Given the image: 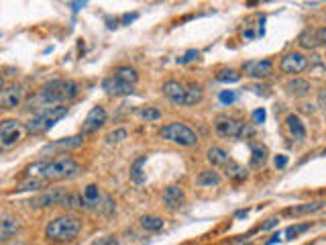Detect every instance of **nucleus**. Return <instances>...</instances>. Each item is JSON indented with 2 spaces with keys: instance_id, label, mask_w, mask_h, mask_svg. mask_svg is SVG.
I'll return each instance as SVG.
<instances>
[{
  "instance_id": "7",
  "label": "nucleus",
  "mask_w": 326,
  "mask_h": 245,
  "mask_svg": "<svg viewBox=\"0 0 326 245\" xmlns=\"http://www.w3.org/2000/svg\"><path fill=\"white\" fill-rule=\"evenodd\" d=\"M22 122L16 120V118H4L0 120V147H4V150H8V147L16 145L22 137Z\"/></svg>"
},
{
  "instance_id": "29",
  "label": "nucleus",
  "mask_w": 326,
  "mask_h": 245,
  "mask_svg": "<svg viewBox=\"0 0 326 245\" xmlns=\"http://www.w3.org/2000/svg\"><path fill=\"white\" fill-rule=\"evenodd\" d=\"M298 45L302 47V49H316V47H320V43H318V37H316V33L314 31H304L302 35L298 37Z\"/></svg>"
},
{
  "instance_id": "36",
  "label": "nucleus",
  "mask_w": 326,
  "mask_h": 245,
  "mask_svg": "<svg viewBox=\"0 0 326 245\" xmlns=\"http://www.w3.org/2000/svg\"><path fill=\"white\" fill-rule=\"evenodd\" d=\"M200 58V52H198V49H190V52H186L178 62L180 64H190V62H196Z\"/></svg>"
},
{
  "instance_id": "38",
  "label": "nucleus",
  "mask_w": 326,
  "mask_h": 245,
  "mask_svg": "<svg viewBox=\"0 0 326 245\" xmlns=\"http://www.w3.org/2000/svg\"><path fill=\"white\" fill-rule=\"evenodd\" d=\"M253 120H255V122H263V120H265V110H263V108L253 110Z\"/></svg>"
},
{
  "instance_id": "33",
  "label": "nucleus",
  "mask_w": 326,
  "mask_h": 245,
  "mask_svg": "<svg viewBox=\"0 0 326 245\" xmlns=\"http://www.w3.org/2000/svg\"><path fill=\"white\" fill-rule=\"evenodd\" d=\"M310 229V223H302V225H292V227H288V231H286V237L288 239H294V237H298L300 233H304V231H308Z\"/></svg>"
},
{
  "instance_id": "11",
  "label": "nucleus",
  "mask_w": 326,
  "mask_h": 245,
  "mask_svg": "<svg viewBox=\"0 0 326 245\" xmlns=\"http://www.w3.org/2000/svg\"><path fill=\"white\" fill-rule=\"evenodd\" d=\"M22 223L20 218L10 214V212H0V243L8 241L12 235H16L20 231Z\"/></svg>"
},
{
  "instance_id": "37",
  "label": "nucleus",
  "mask_w": 326,
  "mask_h": 245,
  "mask_svg": "<svg viewBox=\"0 0 326 245\" xmlns=\"http://www.w3.org/2000/svg\"><path fill=\"white\" fill-rule=\"evenodd\" d=\"M273 164H275V168H280V170L286 168V166H288V156H282V154H280V156H275Z\"/></svg>"
},
{
  "instance_id": "31",
  "label": "nucleus",
  "mask_w": 326,
  "mask_h": 245,
  "mask_svg": "<svg viewBox=\"0 0 326 245\" xmlns=\"http://www.w3.org/2000/svg\"><path fill=\"white\" fill-rule=\"evenodd\" d=\"M216 80L224 82V84H231V82H239L241 80V74L237 70H218L216 72Z\"/></svg>"
},
{
  "instance_id": "34",
  "label": "nucleus",
  "mask_w": 326,
  "mask_h": 245,
  "mask_svg": "<svg viewBox=\"0 0 326 245\" xmlns=\"http://www.w3.org/2000/svg\"><path fill=\"white\" fill-rule=\"evenodd\" d=\"M218 98H220V102H222L224 106H231V104L237 100V92H233V90H222Z\"/></svg>"
},
{
  "instance_id": "1",
  "label": "nucleus",
  "mask_w": 326,
  "mask_h": 245,
  "mask_svg": "<svg viewBox=\"0 0 326 245\" xmlns=\"http://www.w3.org/2000/svg\"><path fill=\"white\" fill-rule=\"evenodd\" d=\"M82 172V166L71 158H55V160H41L24 170L27 178H39L43 182L49 180H71Z\"/></svg>"
},
{
  "instance_id": "42",
  "label": "nucleus",
  "mask_w": 326,
  "mask_h": 245,
  "mask_svg": "<svg viewBox=\"0 0 326 245\" xmlns=\"http://www.w3.org/2000/svg\"><path fill=\"white\" fill-rule=\"evenodd\" d=\"M86 2H88V0H73V10H80Z\"/></svg>"
},
{
  "instance_id": "39",
  "label": "nucleus",
  "mask_w": 326,
  "mask_h": 245,
  "mask_svg": "<svg viewBox=\"0 0 326 245\" xmlns=\"http://www.w3.org/2000/svg\"><path fill=\"white\" fill-rule=\"evenodd\" d=\"M316 37H318V43L324 45V43H326V29H324V27L318 29V31H316Z\"/></svg>"
},
{
  "instance_id": "14",
  "label": "nucleus",
  "mask_w": 326,
  "mask_h": 245,
  "mask_svg": "<svg viewBox=\"0 0 326 245\" xmlns=\"http://www.w3.org/2000/svg\"><path fill=\"white\" fill-rule=\"evenodd\" d=\"M163 202H165V206L167 208H180L184 202H186V192H184V188L182 186H178V184H171V186H167L165 190H163Z\"/></svg>"
},
{
  "instance_id": "13",
  "label": "nucleus",
  "mask_w": 326,
  "mask_h": 245,
  "mask_svg": "<svg viewBox=\"0 0 326 245\" xmlns=\"http://www.w3.org/2000/svg\"><path fill=\"white\" fill-rule=\"evenodd\" d=\"M104 122H106V110H104V106L96 104V106H92V110L86 114L84 125H82V131H84V133H94V131H98V129H102Z\"/></svg>"
},
{
  "instance_id": "21",
  "label": "nucleus",
  "mask_w": 326,
  "mask_h": 245,
  "mask_svg": "<svg viewBox=\"0 0 326 245\" xmlns=\"http://www.w3.org/2000/svg\"><path fill=\"white\" fill-rule=\"evenodd\" d=\"M286 92L292 94V96H308L312 92V86L308 80H300V78H294L286 84Z\"/></svg>"
},
{
  "instance_id": "27",
  "label": "nucleus",
  "mask_w": 326,
  "mask_h": 245,
  "mask_svg": "<svg viewBox=\"0 0 326 245\" xmlns=\"http://www.w3.org/2000/svg\"><path fill=\"white\" fill-rule=\"evenodd\" d=\"M324 208V200H316V202H306V204H300V206H292L286 212L290 214H312V212H320Z\"/></svg>"
},
{
  "instance_id": "16",
  "label": "nucleus",
  "mask_w": 326,
  "mask_h": 245,
  "mask_svg": "<svg viewBox=\"0 0 326 245\" xmlns=\"http://www.w3.org/2000/svg\"><path fill=\"white\" fill-rule=\"evenodd\" d=\"M286 127H288V131H290V135H292V139H296L298 143H302L304 139H306V125L302 122V118H300L298 114H288V118H286Z\"/></svg>"
},
{
  "instance_id": "19",
  "label": "nucleus",
  "mask_w": 326,
  "mask_h": 245,
  "mask_svg": "<svg viewBox=\"0 0 326 245\" xmlns=\"http://www.w3.org/2000/svg\"><path fill=\"white\" fill-rule=\"evenodd\" d=\"M222 168H224V176H227L229 180H233V182H243L249 176L247 168L243 164H239V162H233V160L227 166H222Z\"/></svg>"
},
{
  "instance_id": "28",
  "label": "nucleus",
  "mask_w": 326,
  "mask_h": 245,
  "mask_svg": "<svg viewBox=\"0 0 326 245\" xmlns=\"http://www.w3.org/2000/svg\"><path fill=\"white\" fill-rule=\"evenodd\" d=\"M141 227L145 231H159V229H163V218L155 216V214H145V216H141Z\"/></svg>"
},
{
  "instance_id": "45",
  "label": "nucleus",
  "mask_w": 326,
  "mask_h": 245,
  "mask_svg": "<svg viewBox=\"0 0 326 245\" xmlns=\"http://www.w3.org/2000/svg\"><path fill=\"white\" fill-rule=\"evenodd\" d=\"M2 86H4V76L0 74V90H2Z\"/></svg>"
},
{
  "instance_id": "10",
  "label": "nucleus",
  "mask_w": 326,
  "mask_h": 245,
  "mask_svg": "<svg viewBox=\"0 0 326 245\" xmlns=\"http://www.w3.org/2000/svg\"><path fill=\"white\" fill-rule=\"evenodd\" d=\"M308 66H310V60L304 54H300V52H290L280 62V70L284 74H290V76H294V74H302Z\"/></svg>"
},
{
  "instance_id": "2",
  "label": "nucleus",
  "mask_w": 326,
  "mask_h": 245,
  "mask_svg": "<svg viewBox=\"0 0 326 245\" xmlns=\"http://www.w3.org/2000/svg\"><path fill=\"white\" fill-rule=\"evenodd\" d=\"M78 94H80V84L78 82H73V80H51L49 84L39 88V92L35 96V102L41 108L57 106V104L71 102Z\"/></svg>"
},
{
  "instance_id": "9",
  "label": "nucleus",
  "mask_w": 326,
  "mask_h": 245,
  "mask_svg": "<svg viewBox=\"0 0 326 245\" xmlns=\"http://www.w3.org/2000/svg\"><path fill=\"white\" fill-rule=\"evenodd\" d=\"M24 98V88L20 84H8V86H2L0 90V108L2 110H10V108H16Z\"/></svg>"
},
{
  "instance_id": "30",
  "label": "nucleus",
  "mask_w": 326,
  "mask_h": 245,
  "mask_svg": "<svg viewBox=\"0 0 326 245\" xmlns=\"http://www.w3.org/2000/svg\"><path fill=\"white\" fill-rule=\"evenodd\" d=\"M147 164V156H141L133 166H131V180L137 182V184H143L145 182V172H143V166Z\"/></svg>"
},
{
  "instance_id": "22",
  "label": "nucleus",
  "mask_w": 326,
  "mask_h": 245,
  "mask_svg": "<svg viewBox=\"0 0 326 245\" xmlns=\"http://www.w3.org/2000/svg\"><path fill=\"white\" fill-rule=\"evenodd\" d=\"M196 184L198 186H204V188H212V186H218L220 184V174L216 170H202L198 174V178H196Z\"/></svg>"
},
{
  "instance_id": "40",
  "label": "nucleus",
  "mask_w": 326,
  "mask_h": 245,
  "mask_svg": "<svg viewBox=\"0 0 326 245\" xmlns=\"http://www.w3.org/2000/svg\"><path fill=\"white\" fill-rule=\"evenodd\" d=\"M278 223H280V220H278V218H269V220H267V223H265V225H261V231H267V229H271V227H275V225H278Z\"/></svg>"
},
{
  "instance_id": "20",
  "label": "nucleus",
  "mask_w": 326,
  "mask_h": 245,
  "mask_svg": "<svg viewBox=\"0 0 326 245\" xmlns=\"http://www.w3.org/2000/svg\"><path fill=\"white\" fill-rule=\"evenodd\" d=\"M267 162V147L261 143H251V168L259 170Z\"/></svg>"
},
{
  "instance_id": "8",
  "label": "nucleus",
  "mask_w": 326,
  "mask_h": 245,
  "mask_svg": "<svg viewBox=\"0 0 326 245\" xmlns=\"http://www.w3.org/2000/svg\"><path fill=\"white\" fill-rule=\"evenodd\" d=\"M65 190L63 188H51V190H45L39 196L29 200V204L33 208H47V206H61L63 198H65Z\"/></svg>"
},
{
  "instance_id": "32",
  "label": "nucleus",
  "mask_w": 326,
  "mask_h": 245,
  "mask_svg": "<svg viewBox=\"0 0 326 245\" xmlns=\"http://www.w3.org/2000/svg\"><path fill=\"white\" fill-rule=\"evenodd\" d=\"M141 118L147 120V122L159 120V118H161V110H159V108H153V106H147V108L141 110Z\"/></svg>"
},
{
  "instance_id": "3",
  "label": "nucleus",
  "mask_w": 326,
  "mask_h": 245,
  "mask_svg": "<svg viewBox=\"0 0 326 245\" xmlns=\"http://www.w3.org/2000/svg\"><path fill=\"white\" fill-rule=\"evenodd\" d=\"M80 231H82V218L65 212V214L55 216L53 220H49L45 227V237L55 243H67L76 239Z\"/></svg>"
},
{
  "instance_id": "25",
  "label": "nucleus",
  "mask_w": 326,
  "mask_h": 245,
  "mask_svg": "<svg viewBox=\"0 0 326 245\" xmlns=\"http://www.w3.org/2000/svg\"><path fill=\"white\" fill-rule=\"evenodd\" d=\"M206 160H208L212 166L222 168V166H227V164L231 162V156L224 152V150H220V147H210V150L206 152Z\"/></svg>"
},
{
  "instance_id": "15",
  "label": "nucleus",
  "mask_w": 326,
  "mask_h": 245,
  "mask_svg": "<svg viewBox=\"0 0 326 245\" xmlns=\"http://www.w3.org/2000/svg\"><path fill=\"white\" fill-rule=\"evenodd\" d=\"M102 90L106 94H110V96H127V94H133L135 92L133 84H124V82L116 80L114 76H110V78H106L102 82Z\"/></svg>"
},
{
  "instance_id": "26",
  "label": "nucleus",
  "mask_w": 326,
  "mask_h": 245,
  "mask_svg": "<svg viewBox=\"0 0 326 245\" xmlns=\"http://www.w3.org/2000/svg\"><path fill=\"white\" fill-rule=\"evenodd\" d=\"M82 198H84V204H86V208H90V206H98L100 204V188L96 186V184H88L86 188H84V192H82Z\"/></svg>"
},
{
  "instance_id": "12",
  "label": "nucleus",
  "mask_w": 326,
  "mask_h": 245,
  "mask_svg": "<svg viewBox=\"0 0 326 245\" xmlns=\"http://www.w3.org/2000/svg\"><path fill=\"white\" fill-rule=\"evenodd\" d=\"M243 72L251 78H269L273 74V64L269 60H251L243 64Z\"/></svg>"
},
{
  "instance_id": "5",
  "label": "nucleus",
  "mask_w": 326,
  "mask_h": 245,
  "mask_svg": "<svg viewBox=\"0 0 326 245\" xmlns=\"http://www.w3.org/2000/svg\"><path fill=\"white\" fill-rule=\"evenodd\" d=\"M214 127L220 137H227V139H245L249 135H253V129H251L249 122H245L243 118L227 116V114H220L216 118Z\"/></svg>"
},
{
  "instance_id": "24",
  "label": "nucleus",
  "mask_w": 326,
  "mask_h": 245,
  "mask_svg": "<svg viewBox=\"0 0 326 245\" xmlns=\"http://www.w3.org/2000/svg\"><path fill=\"white\" fill-rule=\"evenodd\" d=\"M204 98V90H202V86L200 84H192L190 88H186V94H184V100H182V104H186V106H194V104H198L200 100Z\"/></svg>"
},
{
  "instance_id": "41",
  "label": "nucleus",
  "mask_w": 326,
  "mask_h": 245,
  "mask_svg": "<svg viewBox=\"0 0 326 245\" xmlns=\"http://www.w3.org/2000/svg\"><path fill=\"white\" fill-rule=\"evenodd\" d=\"M137 16H139L137 12H135V14H124V16H122V24H129V22H131V20H135Z\"/></svg>"
},
{
  "instance_id": "43",
  "label": "nucleus",
  "mask_w": 326,
  "mask_h": 245,
  "mask_svg": "<svg viewBox=\"0 0 326 245\" xmlns=\"http://www.w3.org/2000/svg\"><path fill=\"white\" fill-rule=\"evenodd\" d=\"M10 245H29V243H24V241H20V239H16V241H10Z\"/></svg>"
},
{
  "instance_id": "6",
  "label": "nucleus",
  "mask_w": 326,
  "mask_h": 245,
  "mask_svg": "<svg viewBox=\"0 0 326 245\" xmlns=\"http://www.w3.org/2000/svg\"><path fill=\"white\" fill-rule=\"evenodd\" d=\"M159 135H161V139H165L169 143H175V145H182V147H192V145L198 143L196 131H192L188 125L178 122V120H173V122H169V125H165L159 131Z\"/></svg>"
},
{
  "instance_id": "35",
  "label": "nucleus",
  "mask_w": 326,
  "mask_h": 245,
  "mask_svg": "<svg viewBox=\"0 0 326 245\" xmlns=\"http://www.w3.org/2000/svg\"><path fill=\"white\" fill-rule=\"evenodd\" d=\"M127 137H129V133L124 131V129H116V131H112V133H108V135H106L108 143H120L122 139H127Z\"/></svg>"
},
{
  "instance_id": "17",
  "label": "nucleus",
  "mask_w": 326,
  "mask_h": 245,
  "mask_svg": "<svg viewBox=\"0 0 326 245\" xmlns=\"http://www.w3.org/2000/svg\"><path fill=\"white\" fill-rule=\"evenodd\" d=\"M84 145V135H76V137H67V139H57L53 143H49L43 152H55V150H78Z\"/></svg>"
},
{
  "instance_id": "23",
  "label": "nucleus",
  "mask_w": 326,
  "mask_h": 245,
  "mask_svg": "<svg viewBox=\"0 0 326 245\" xmlns=\"http://www.w3.org/2000/svg\"><path fill=\"white\" fill-rule=\"evenodd\" d=\"M112 76H114L116 80L124 82V84H135V82L139 80V74H137V70H135V68H131V66H120V68H116Z\"/></svg>"
},
{
  "instance_id": "18",
  "label": "nucleus",
  "mask_w": 326,
  "mask_h": 245,
  "mask_svg": "<svg viewBox=\"0 0 326 245\" xmlns=\"http://www.w3.org/2000/svg\"><path fill=\"white\" fill-rule=\"evenodd\" d=\"M161 90H163V94H165L167 98H171V100H173L175 104H182L184 94H186V86H184V84L175 82V80H169V82L163 84Z\"/></svg>"
},
{
  "instance_id": "4",
  "label": "nucleus",
  "mask_w": 326,
  "mask_h": 245,
  "mask_svg": "<svg viewBox=\"0 0 326 245\" xmlns=\"http://www.w3.org/2000/svg\"><path fill=\"white\" fill-rule=\"evenodd\" d=\"M67 114V106L65 104H57V106H47V108H41L37 114H33L27 122H24V131L27 133H33V135H39V133H45L51 129L59 118H63Z\"/></svg>"
},
{
  "instance_id": "44",
  "label": "nucleus",
  "mask_w": 326,
  "mask_h": 245,
  "mask_svg": "<svg viewBox=\"0 0 326 245\" xmlns=\"http://www.w3.org/2000/svg\"><path fill=\"white\" fill-rule=\"evenodd\" d=\"M237 216H239V218H243V216H247V210H239V212H237Z\"/></svg>"
}]
</instances>
